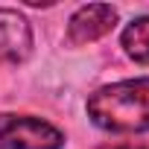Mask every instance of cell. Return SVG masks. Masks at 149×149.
Returning <instances> with one entry per match:
<instances>
[{"label":"cell","mask_w":149,"mask_h":149,"mask_svg":"<svg viewBox=\"0 0 149 149\" xmlns=\"http://www.w3.org/2000/svg\"><path fill=\"white\" fill-rule=\"evenodd\" d=\"M88 117L102 132H149V76L105 85L88 97Z\"/></svg>","instance_id":"cell-1"},{"label":"cell","mask_w":149,"mask_h":149,"mask_svg":"<svg viewBox=\"0 0 149 149\" xmlns=\"http://www.w3.org/2000/svg\"><path fill=\"white\" fill-rule=\"evenodd\" d=\"M64 134L32 114L0 111V149H61Z\"/></svg>","instance_id":"cell-2"},{"label":"cell","mask_w":149,"mask_h":149,"mask_svg":"<svg viewBox=\"0 0 149 149\" xmlns=\"http://www.w3.org/2000/svg\"><path fill=\"white\" fill-rule=\"evenodd\" d=\"M117 26V9L108 3H88L79 6L67 21V41L70 44H91L108 35Z\"/></svg>","instance_id":"cell-3"},{"label":"cell","mask_w":149,"mask_h":149,"mask_svg":"<svg viewBox=\"0 0 149 149\" xmlns=\"http://www.w3.org/2000/svg\"><path fill=\"white\" fill-rule=\"evenodd\" d=\"M32 53V26L15 9H0V61H24Z\"/></svg>","instance_id":"cell-4"},{"label":"cell","mask_w":149,"mask_h":149,"mask_svg":"<svg viewBox=\"0 0 149 149\" xmlns=\"http://www.w3.org/2000/svg\"><path fill=\"white\" fill-rule=\"evenodd\" d=\"M123 50L129 58L140 61V64H149V15L143 18H134L126 29H123V38H120Z\"/></svg>","instance_id":"cell-5"},{"label":"cell","mask_w":149,"mask_h":149,"mask_svg":"<svg viewBox=\"0 0 149 149\" xmlns=\"http://www.w3.org/2000/svg\"><path fill=\"white\" fill-rule=\"evenodd\" d=\"M100 149H146L140 143H108V146H100Z\"/></svg>","instance_id":"cell-6"}]
</instances>
